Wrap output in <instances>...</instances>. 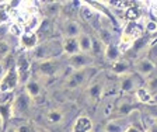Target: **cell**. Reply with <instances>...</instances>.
I'll return each mask as SVG.
<instances>
[{
  "instance_id": "cell-1",
  "label": "cell",
  "mask_w": 157,
  "mask_h": 132,
  "mask_svg": "<svg viewBox=\"0 0 157 132\" xmlns=\"http://www.w3.org/2000/svg\"><path fill=\"white\" fill-rule=\"evenodd\" d=\"M63 53L62 42L56 40H46L39 42L33 49V55L35 62L38 60H46V59H58Z\"/></svg>"
},
{
  "instance_id": "cell-2",
  "label": "cell",
  "mask_w": 157,
  "mask_h": 132,
  "mask_svg": "<svg viewBox=\"0 0 157 132\" xmlns=\"http://www.w3.org/2000/svg\"><path fill=\"white\" fill-rule=\"evenodd\" d=\"M94 68H87V69L82 70H72L66 77V87L67 89H77L82 84L87 83L88 80H93L97 75H90V72H93Z\"/></svg>"
},
{
  "instance_id": "cell-3",
  "label": "cell",
  "mask_w": 157,
  "mask_h": 132,
  "mask_svg": "<svg viewBox=\"0 0 157 132\" xmlns=\"http://www.w3.org/2000/svg\"><path fill=\"white\" fill-rule=\"evenodd\" d=\"M33 100L29 99L25 94V91L20 93L18 96H14V100L10 106V115L11 117H17V118H21L28 112L29 110V103Z\"/></svg>"
},
{
  "instance_id": "cell-4",
  "label": "cell",
  "mask_w": 157,
  "mask_h": 132,
  "mask_svg": "<svg viewBox=\"0 0 157 132\" xmlns=\"http://www.w3.org/2000/svg\"><path fill=\"white\" fill-rule=\"evenodd\" d=\"M35 70L36 75L41 77H45V79L53 77L60 70V63H59L58 59L38 60V62H35Z\"/></svg>"
},
{
  "instance_id": "cell-5",
  "label": "cell",
  "mask_w": 157,
  "mask_h": 132,
  "mask_svg": "<svg viewBox=\"0 0 157 132\" xmlns=\"http://www.w3.org/2000/svg\"><path fill=\"white\" fill-rule=\"evenodd\" d=\"M16 72L18 76V84H24L31 79V60L27 55H20V58L16 60Z\"/></svg>"
},
{
  "instance_id": "cell-6",
  "label": "cell",
  "mask_w": 157,
  "mask_h": 132,
  "mask_svg": "<svg viewBox=\"0 0 157 132\" xmlns=\"http://www.w3.org/2000/svg\"><path fill=\"white\" fill-rule=\"evenodd\" d=\"M18 86V76L16 72V63L10 69L6 70L4 76L0 79V93L2 91H13Z\"/></svg>"
},
{
  "instance_id": "cell-7",
  "label": "cell",
  "mask_w": 157,
  "mask_h": 132,
  "mask_svg": "<svg viewBox=\"0 0 157 132\" xmlns=\"http://www.w3.org/2000/svg\"><path fill=\"white\" fill-rule=\"evenodd\" d=\"M93 63V58L88 53L78 52L73 56H69V68L72 70H82L90 68Z\"/></svg>"
},
{
  "instance_id": "cell-8",
  "label": "cell",
  "mask_w": 157,
  "mask_h": 132,
  "mask_svg": "<svg viewBox=\"0 0 157 132\" xmlns=\"http://www.w3.org/2000/svg\"><path fill=\"white\" fill-rule=\"evenodd\" d=\"M129 125H131L129 117H115L107 121L102 129L104 132H126Z\"/></svg>"
},
{
  "instance_id": "cell-9",
  "label": "cell",
  "mask_w": 157,
  "mask_h": 132,
  "mask_svg": "<svg viewBox=\"0 0 157 132\" xmlns=\"http://www.w3.org/2000/svg\"><path fill=\"white\" fill-rule=\"evenodd\" d=\"M104 86H105V83L102 82L101 79H98L97 76L93 80H90V86H88V89H87V93H88V96H90V99L94 100V101H98V100L102 97Z\"/></svg>"
},
{
  "instance_id": "cell-10",
  "label": "cell",
  "mask_w": 157,
  "mask_h": 132,
  "mask_svg": "<svg viewBox=\"0 0 157 132\" xmlns=\"http://www.w3.org/2000/svg\"><path fill=\"white\" fill-rule=\"evenodd\" d=\"M135 68H136V72L139 73L140 76H143V77H150L151 75L154 73V70H156L157 66L154 65L151 60L147 59V58H142V59H139V60L136 62Z\"/></svg>"
},
{
  "instance_id": "cell-11",
  "label": "cell",
  "mask_w": 157,
  "mask_h": 132,
  "mask_svg": "<svg viewBox=\"0 0 157 132\" xmlns=\"http://www.w3.org/2000/svg\"><path fill=\"white\" fill-rule=\"evenodd\" d=\"M18 40H20L21 48L25 51H33L39 44V40H38V37H36V34H33V33H23Z\"/></svg>"
},
{
  "instance_id": "cell-12",
  "label": "cell",
  "mask_w": 157,
  "mask_h": 132,
  "mask_svg": "<svg viewBox=\"0 0 157 132\" xmlns=\"http://www.w3.org/2000/svg\"><path fill=\"white\" fill-rule=\"evenodd\" d=\"M24 91H25V94L33 100V101H35V99H38V97L41 96L42 89H41V84H39V82L36 79H29L28 82L24 84Z\"/></svg>"
},
{
  "instance_id": "cell-13",
  "label": "cell",
  "mask_w": 157,
  "mask_h": 132,
  "mask_svg": "<svg viewBox=\"0 0 157 132\" xmlns=\"http://www.w3.org/2000/svg\"><path fill=\"white\" fill-rule=\"evenodd\" d=\"M119 90L124 93H133L136 91V76L133 73H128L121 77L119 82Z\"/></svg>"
},
{
  "instance_id": "cell-14",
  "label": "cell",
  "mask_w": 157,
  "mask_h": 132,
  "mask_svg": "<svg viewBox=\"0 0 157 132\" xmlns=\"http://www.w3.org/2000/svg\"><path fill=\"white\" fill-rule=\"evenodd\" d=\"M44 21V17L41 14H34V16L28 17V20L25 21V24L23 25V33H33L36 34L38 28L41 27Z\"/></svg>"
},
{
  "instance_id": "cell-15",
  "label": "cell",
  "mask_w": 157,
  "mask_h": 132,
  "mask_svg": "<svg viewBox=\"0 0 157 132\" xmlns=\"http://www.w3.org/2000/svg\"><path fill=\"white\" fill-rule=\"evenodd\" d=\"M82 34V27L77 21L75 20H69L63 25V35L65 38H77Z\"/></svg>"
},
{
  "instance_id": "cell-16",
  "label": "cell",
  "mask_w": 157,
  "mask_h": 132,
  "mask_svg": "<svg viewBox=\"0 0 157 132\" xmlns=\"http://www.w3.org/2000/svg\"><path fill=\"white\" fill-rule=\"evenodd\" d=\"M60 42H62L63 53H66V55L73 56L80 52L77 38H63V41H60Z\"/></svg>"
},
{
  "instance_id": "cell-17",
  "label": "cell",
  "mask_w": 157,
  "mask_h": 132,
  "mask_svg": "<svg viewBox=\"0 0 157 132\" xmlns=\"http://www.w3.org/2000/svg\"><path fill=\"white\" fill-rule=\"evenodd\" d=\"M91 131H93V121L87 115H82L76 119L73 132H91Z\"/></svg>"
},
{
  "instance_id": "cell-18",
  "label": "cell",
  "mask_w": 157,
  "mask_h": 132,
  "mask_svg": "<svg viewBox=\"0 0 157 132\" xmlns=\"http://www.w3.org/2000/svg\"><path fill=\"white\" fill-rule=\"evenodd\" d=\"M129 69H131V65H129V62H128L126 59H118V60H115L111 66L112 73L117 75V76H121V77L128 75V73H131Z\"/></svg>"
},
{
  "instance_id": "cell-19",
  "label": "cell",
  "mask_w": 157,
  "mask_h": 132,
  "mask_svg": "<svg viewBox=\"0 0 157 132\" xmlns=\"http://www.w3.org/2000/svg\"><path fill=\"white\" fill-rule=\"evenodd\" d=\"M11 18H13V3L11 2L0 3V23L7 24Z\"/></svg>"
},
{
  "instance_id": "cell-20",
  "label": "cell",
  "mask_w": 157,
  "mask_h": 132,
  "mask_svg": "<svg viewBox=\"0 0 157 132\" xmlns=\"http://www.w3.org/2000/svg\"><path fill=\"white\" fill-rule=\"evenodd\" d=\"M121 56L122 55H121V52H119V49H118L117 44H111V45L104 46V58L107 60L114 63L115 60L121 59Z\"/></svg>"
},
{
  "instance_id": "cell-21",
  "label": "cell",
  "mask_w": 157,
  "mask_h": 132,
  "mask_svg": "<svg viewBox=\"0 0 157 132\" xmlns=\"http://www.w3.org/2000/svg\"><path fill=\"white\" fill-rule=\"evenodd\" d=\"M91 38L93 37H90L88 34H84V33H82L77 37L78 48H80V52L82 53L91 55Z\"/></svg>"
},
{
  "instance_id": "cell-22",
  "label": "cell",
  "mask_w": 157,
  "mask_h": 132,
  "mask_svg": "<svg viewBox=\"0 0 157 132\" xmlns=\"http://www.w3.org/2000/svg\"><path fill=\"white\" fill-rule=\"evenodd\" d=\"M97 38L101 41V44H102L104 46L114 44V35H112L111 30H108V28H105V27H104V28H100Z\"/></svg>"
},
{
  "instance_id": "cell-23",
  "label": "cell",
  "mask_w": 157,
  "mask_h": 132,
  "mask_svg": "<svg viewBox=\"0 0 157 132\" xmlns=\"http://www.w3.org/2000/svg\"><path fill=\"white\" fill-rule=\"evenodd\" d=\"M149 42H150V38L143 35V37H140L139 40L135 41L131 49H133L136 53L142 52V51H147V48H149Z\"/></svg>"
},
{
  "instance_id": "cell-24",
  "label": "cell",
  "mask_w": 157,
  "mask_h": 132,
  "mask_svg": "<svg viewBox=\"0 0 157 132\" xmlns=\"http://www.w3.org/2000/svg\"><path fill=\"white\" fill-rule=\"evenodd\" d=\"M125 17H126L129 23H137V20L140 18V10L136 6H129L128 9H125Z\"/></svg>"
},
{
  "instance_id": "cell-25",
  "label": "cell",
  "mask_w": 157,
  "mask_h": 132,
  "mask_svg": "<svg viewBox=\"0 0 157 132\" xmlns=\"http://www.w3.org/2000/svg\"><path fill=\"white\" fill-rule=\"evenodd\" d=\"M135 94H136V99L143 104H149V103L153 101V94H150L144 87H137Z\"/></svg>"
},
{
  "instance_id": "cell-26",
  "label": "cell",
  "mask_w": 157,
  "mask_h": 132,
  "mask_svg": "<svg viewBox=\"0 0 157 132\" xmlns=\"http://www.w3.org/2000/svg\"><path fill=\"white\" fill-rule=\"evenodd\" d=\"M117 112L119 114V117H129L132 112H135V107L131 103H121L117 107Z\"/></svg>"
},
{
  "instance_id": "cell-27",
  "label": "cell",
  "mask_w": 157,
  "mask_h": 132,
  "mask_svg": "<svg viewBox=\"0 0 157 132\" xmlns=\"http://www.w3.org/2000/svg\"><path fill=\"white\" fill-rule=\"evenodd\" d=\"M80 14H82V18L86 21H91L93 17H94V10L93 7L87 3H80Z\"/></svg>"
},
{
  "instance_id": "cell-28",
  "label": "cell",
  "mask_w": 157,
  "mask_h": 132,
  "mask_svg": "<svg viewBox=\"0 0 157 132\" xmlns=\"http://www.w3.org/2000/svg\"><path fill=\"white\" fill-rule=\"evenodd\" d=\"M46 121L49 124H59V122L63 121V112L59 111V110H51L46 114Z\"/></svg>"
},
{
  "instance_id": "cell-29",
  "label": "cell",
  "mask_w": 157,
  "mask_h": 132,
  "mask_svg": "<svg viewBox=\"0 0 157 132\" xmlns=\"http://www.w3.org/2000/svg\"><path fill=\"white\" fill-rule=\"evenodd\" d=\"M60 13V4L52 2V3H48L45 6V14L48 17H58Z\"/></svg>"
},
{
  "instance_id": "cell-30",
  "label": "cell",
  "mask_w": 157,
  "mask_h": 132,
  "mask_svg": "<svg viewBox=\"0 0 157 132\" xmlns=\"http://www.w3.org/2000/svg\"><path fill=\"white\" fill-rule=\"evenodd\" d=\"M104 55V45L98 38H91V55Z\"/></svg>"
},
{
  "instance_id": "cell-31",
  "label": "cell",
  "mask_w": 157,
  "mask_h": 132,
  "mask_svg": "<svg viewBox=\"0 0 157 132\" xmlns=\"http://www.w3.org/2000/svg\"><path fill=\"white\" fill-rule=\"evenodd\" d=\"M14 100L13 91H2L0 93V106H11Z\"/></svg>"
},
{
  "instance_id": "cell-32",
  "label": "cell",
  "mask_w": 157,
  "mask_h": 132,
  "mask_svg": "<svg viewBox=\"0 0 157 132\" xmlns=\"http://www.w3.org/2000/svg\"><path fill=\"white\" fill-rule=\"evenodd\" d=\"M146 58L149 60H151V62L157 66V41L153 42L149 48H147V56Z\"/></svg>"
},
{
  "instance_id": "cell-33",
  "label": "cell",
  "mask_w": 157,
  "mask_h": 132,
  "mask_svg": "<svg viewBox=\"0 0 157 132\" xmlns=\"http://www.w3.org/2000/svg\"><path fill=\"white\" fill-rule=\"evenodd\" d=\"M7 27H9V34H11V35L14 37H21V34H23V27L20 25V24L14 23V21H11V23L7 24Z\"/></svg>"
},
{
  "instance_id": "cell-34",
  "label": "cell",
  "mask_w": 157,
  "mask_h": 132,
  "mask_svg": "<svg viewBox=\"0 0 157 132\" xmlns=\"http://www.w3.org/2000/svg\"><path fill=\"white\" fill-rule=\"evenodd\" d=\"M144 89L150 93V94L156 93L157 91V76L149 77V79H147V82H146V87H144Z\"/></svg>"
},
{
  "instance_id": "cell-35",
  "label": "cell",
  "mask_w": 157,
  "mask_h": 132,
  "mask_svg": "<svg viewBox=\"0 0 157 132\" xmlns=\"http://www.w3.org/2000/svg\"><path fill=\"white\" fill-rule=\"evenodd\" d=\"M10 53V44L6 40H0V58H6Z\"/></svg>"
},
{
  "instance_id": "cell-36",
  "label": "cell",
  "mask_w": 157,
  "mask_h": 132,
  "mask_svg": "<svg viewBox=\"0 0 157 132\" xmlns=\"http://www.w3.org/2000/svg\"><path fill=\"white\" fill-rule=\"evenodd\" d=\"M144 30H146L147 33H150V34L157 33V21H154V20H147V21H146V25H144Z\"/></svg>"
},
{
  "instance_id": "cell-37",
  "label": "cell",
  "mask_w": 157,
  "mask_h": 132,
  "mask_svg": "<svg viewBox=\"0 0 157 132\" xmlns=\"http://www.w3.org/2000/svg\"><path fill=\"white\" fill-rule=\"evenodd\" d=\"M33 131V126L28 125V124H21V125L16 126V132H31Z\"/></svg>"
},
{
  "instance_id": "cell-38",
  "label": "cell",
  "mask_w": 157,
  "mask_h": 132,
  "mask_svg": "<svg viewBox=\"0 0 157 132\" xmlns=\"http://www.w3.org/2000/svg\"><path fill=\"white\" fill-rule=\"evenodd\" d=\"M150 16H151V20L157 21V2H153L150 6Z\"/></svg>"
},
{
  "instance_id": "cell-39",
  "label": "cell",
  "mask_w": 157,
  "mask_h": 132,
  "mask_svg": "<svg viewBox=\"0 0 157 132\" xmlns=\"http://www.w3.org/2000/svg\"><path fill=\"white\" fill-rule=\"evenodd\" d=\"M9 34V27L7 24H0V40H4V37Z\"/></svg>"
},
{
  "instance_id": "cell-40",
  "label": "cell",
  "mask_w": 157,
  "mask_h": 132,
  "mask_svg": "<svg viewBox=\"0 0 157 132\" xmlns=\"http://www.w3.org/2000/svg\"><path fill=\"white\" fill-rule=\"evenodd\" d=\"M144 132H157V119H153Z\"/></svg>"
},
{
  "instance_id": "cell-41",
  "label": "cell",
  "mask_w": 157,
  "mask_h": 132,
  "mask_svg": "<svg viewBox=\"0 0 157 132\" xmlns=\"http://www.w3.org/2000/svg\"><path fill=\"white\" fill-rule=\"evenodd\" d=\"M126 132H144L143 129L140 128V126H136V125H129V128L126 129Z\"/></svg>"
},
{
  "instance_id": "cell-42",
  "label": "cell",
  "mask_w": 157,
  "mask_h": 132,
  "mask_svg": "<svg viewBox=\"0 0 157 132\" xmlns=\"http://www.w3.org/2000/svg\"><path fill=\"white\" fill-rule=\"evenodd\" d=\"M6 70H7V68H6V63H4V60H0V79L4 76Z\"/></svg>"
},
{
  "instance_id": "cell-43",
  "label": "cell",
  "mask_w": 157,
  "mask_h": 132,
  "mask_svg": "<svg viewBox=\"0 0 157 132\" xmlns=\"http://www.w3.org/2000/svg\"><path fill=\"white\" fill-rule=\"evenodd\" d=\"M4 124H6V118H4L2 114H0V132H3L4 129Z\"/></svg>"
},
{
  "instance_id": "cell-44",
  "label": "cell",
  "mask_w": 157,
  "mask_h": 132,
  "mask_svg": "<svg viewBox=\"0 0 157 132\" xmlns=\"http://www.w3.org/2000/svg\"><path fill=\"white\" fill-rule=\"evenodd\" d=\"M4 132H16V128H14V126H11V128H7Z\"/></svg>"
},
{
  "instance_id": "cell-45",
  "label": "cell",
  "mask_w": 157,
  "mask_h": 132,
  "mask_svg": "<svg viewBox=\"0 0 157 132\" xmlns=\"http://www.w3.org/2000/svg\"><path fill=\"white\" fill-rule=\"evenodd\" d=\"M36 132H45V131H41V129H36Z\"/></svg>"
}]
</instances>
